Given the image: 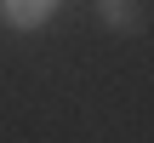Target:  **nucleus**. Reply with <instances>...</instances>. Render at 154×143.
Masks as SVG:
<instances>
[{
  "label": "nucleus",
  "instance_id": "f257e3e1",
  "mask_svg": "<svg viewBox=\"0 0 154 143\" xmlns=\"http://www.w3.org/2000/svg\"><path fill=\"white\" fill-rule=\"evenodd\" d=\"M97 17L114 29V34H137L143 23H149V11H143V0H97Z\"/></svg>",
  "mask_w": 154,
  "mask_h": 143
},
{
  "label": "nucleus",
  "instance_id": "f03ea898",
  "mask_svg": "<svg viewBox=\"0 0 154 143\" xmlns=\"http://www.w3.org/2000/svg\"><path fill=\"white\" fill-rule=\"evenodd\" d=\"M51 11H57V0H0V17L11 29H40Z\"/></svg>",
  "mask_w": 154,
  "mask_h": 143
}]
</instances>
